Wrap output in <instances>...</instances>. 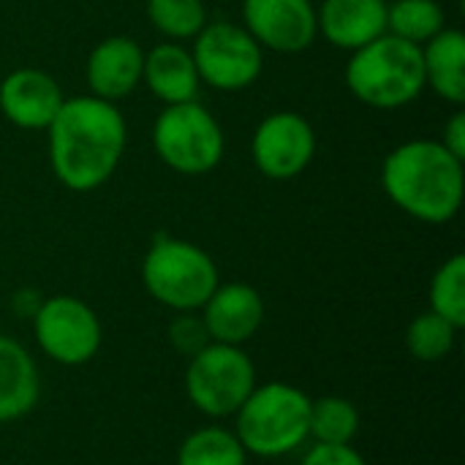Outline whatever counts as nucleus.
I'll return each instance as SVG.
<instances>
[{
	"label": "nucleus",
	"instance_id": "b1692460",
	"mask_svg": "<svg viewBox=\"0 0 465 465\" xmlns=\"http://www.w3.org/2000/svg\"><path fill=\"white\" fill-rule=\"evenodd\" d=\"M430 311L455 324L465 327V256H450L430 281Z\"/></svg>",
	"mask_w": 465,
	"mask_h": 465
},
{
	"label": "nucleus",
	"instance_id": "f03ea898",
	"mask_svg": "<svg viewBox=\"0 0 465 465\" xmlns=\"http://www.w3.org/2000/svg\"><path fill=\"white\" fill-rule=\"evenodd\" d=\"M381 188L409 218L428 226H444L463 207V161L436 139H411L387 153L381 163Z\"/></svg>",
	"mask_w": 465,
	"mask_h": 465
},
{
	"label": "nucleus",
	"instance_id": "aec40b11",
	"mask_svg": "<svg viewBox=\"0 0 465 465\" xmlns=\"http://www.w3.org/2000/svg\"><path fill=\"white\" fill-rule=\"evenodd\" d=\"M447 27V11L439 0H395L387 5V33L409 44H428Z\"/></svg>",
	"mask_w": 465,
	"mask_h": 465
},
{
	"label": "nucleus",
	"instance_id": "f8f14e48",
	"mask_svg": "<svg viewBox=\"0 0 465 465\" xmlns=\"http://www.w3.org/2000/svg\"><path fill=\"white\" fill-rule=\"evenodd\" d=\"M213 343L245 346L264 324L267 305L259 289L242 281L218 283L199 311Z\"/></svg>",
	"mask_w": 465,
	"mask_h": 465
},
{
	"label": "nucleus",
	"instance_id": "2eb2a0df",
	"mask_svg": "<svg viewBox=\"0 0 465 465\" xmlns=\"http://www.w3.org/2000/svg\"><path fill=\"white\" fill-rule=\"evenodd\" d=\"M387 0H322L316 8L319 35L354 52L387 33Z\"/></svg>",
	"mask_w": 465,
	"mask_h": 465
},
{
	"label": "nucleus",
	"instance_id": "f257e3e1",
	"mask_svg": "<svg viewBox=\"0 0 465 465\" xmlns=\"http://www.w3.org/2000/svg\"><path fill=\"white\" fill-rule=\"evenodd\" d=\"M46 134L52 174L74 193L109 183L128 144L123 112L95 95L65 98Z\"/></svg>",
	"mask_w": 465,
	"mask_h": 465
},
{
	"label": "nucleus",
	"instance_id": "423d86ee",
	"mask_svg": "<svg viewBox=\"0 0 465 465\" xmlns=\"http://www.w3.org/2000/svg\"><path fill=\"white\" fill-rule=\"evenodd\" d=\"M153 150L177 174L199 177L218 169L226 153L221 123L199 101L163 106L153 123Z\"/></svg>",
	"mask_w": 465,
	"mask_h": 465
},
{
	"label": "nucleus",
	"instance_id": "cd10ccee",
	"mask_svg": "<svg viewBox=\"0 0 465 465\" xmlns=\"http://www.w3.org/2000/svg\"><path fill=\"white\" fill-rule=\"evenodd\" d=\"M38 305H41L38 292L22 289V292H16V294H14V311H16L22 319H33V313L38 311Z\"/></svg>",
	"mask_w": 465,
	"mask_h": 465
},
{
	"label": "nucleus",
	"instance_id": "ddd939ff",
	"mask_svg": "<svg viewBox=\"0 0 465 465\" xmlns=\"http://www.w3.org/2000/svg\"><path fill=\"white\" fill-rule=\"evenodd\" d=\"M63 101L57 79L41 68L22 65L0 82V112L11 125L25 131H46Z\"/></svg>",
	"mask_w": 465,
	"mask_h": 465
},
{
	"label": "nucleus",
	"instance_id": "39448f33",
	"mask_svg": "<svg viewBox=\"0 0 465 465\" xmlns=\"http://www.w3.org/2000/svg\"><path fill=\"white\" fill-rule=\"evenodd\" d=\"M142 283L147 294L174 313L202 311L221 283L213 256L196 242L158 234L142 259Z\"/></svg>",
	"mask_w": 465,
	"mask_h": 465
},
{
	"label": "nucleus",
	"instance_id": "412c9836",
	"mask_svg": "<svg viewBox=\"0 0 465 465\" xmlns=\"http://www.w3.org/2000/svg\"><path fill=\"white\" fill-rule=\"evenodd\" d=\"M360 433V411L349 398L324 395L311 403V439L316 444H351Z\"/></svg>",
	"mask_w": 465,
	"mask_h": 465
},
{
	"label": "nucleus",
	"instance_id": "4468645a",
	"mask_svg": "<svg viewBox=\"0 0 465 465\" xmlns=\"http://www.w3.org/2000/svg\"><path fill=\"white\" fill-rule=\"evenodd\" d=\"M142 71L144 49L131 35H109L98 41L84 65L90 95L109 104L128 98L142 84Z\"/></svg>",
	"mask_w": 465,
	"mask_h": 465
},
{
	"label": "nucleus",
	"instance_id": "1a4fd4ad",
	"mask_svg": "<svg viewBox=\"0 0 465 465\" xmlns=\"http://www.w3.org/2000/svg\"><path fill=\"white\" fill-rule=\"evenodd\" d=\"M33 335L38 349L63 368H79L95 360L104 343L98 313L74 294L41 300L33 313Z\"/></svg>",
	"mask_w": 465,
	"mask_h": 465
},
{
	"label": "nucleus",
	"instance_id": "4be33fe9",
	"mask_svg": "<svg viewBox=\"0 0 465 465\" xmlns=\"http://www.w3.org/2000/svg\"><path fill=\"white\" fill-rule=\"evenodd\" d=\"M147 19L166 41H193L210 22L204 0H147Z\"/></svg>",
	"mask_w": 465,
	"mask_h": 465
},
{
	"label": "nucleus",
	"instance_id": "9b49d317",
	"mask_svg": "<svg viewBox=\"0 0 465 465\" xmlns=\"http://www.w3.org/2000/svg\"><path fill=\"white\" fill-rule=\"evenodd\" d=\"M242 27L278 54H300L319 38L313 0H242Z\"/></svg>",
	"mask_w": 465,
	"mask_h": 465
},
{
	"label": "nucleus",
	"instance_id": "5701e85b",
	"mask_svg": "<svg viewBox=\"0 0 465 465\" xmlns=\"http://www.w3.org/2000/svg\"><path fill=\"white\" fill-rule=\"evenodd\" d=\"M458 327L441 319L433 311H425L414 316V322L406 330V349L420 362H441L450 357L458 341Z\"/></svg>",
	"mask_w": 465,
	"mask_h": 465
},
{
	"label": "nucleus",
	"instance_id": "6ab92c4d",
	"mask_svg": "<svg viewBox=\"0 0 465 465\" xmlns=\"http://www.w3.org/2000/svg\"><path fill=\"white\" fill-rule=\"evenodd\" d=\"M248 452L234 436L221 425H204L185 436L177 450V465H248Z\"/></svg>",
	"mask_w": 465,
	"mask_h": 465
},
{
	"label": "nucleus",
	"instance_id": "6e6552de",
	"mask_svg": "<svg viewBox=\"0 0 465 465\" xmlns=\"http://www.w3.org/2000/svg\"><path fill=\"white\" fill-rule=\"evenodd\" d=\"M202 84L221 93L248 90L264 68V49L237 22H207L191 46Z\"/></svg>",
	"mask_w": 465,
	"mask_h": 465
},
{
	"label": "nucleus",
	"instance_id": "dca6fc26",
	"mask_svg": "<svg viewBox=\"0 0 465 465\" xmlns=\"http://www.w3.org/2000/svg\"><path fill=\"white\" fill-rule=\"evenodd\" d=\"M142 84L163 104H185L196 101L202 79L193 63L191 49L174 41H163L144 52V71H142Z\"/></svg>",
	"mask_w": 465,
	"mask_h": 465
},
{
	"label": "nucleus",
	"instance_id": "7ed1b4c3",
	"mask_svg": "<svg viewBox=\"0 0 465 465\" xmlns=\"http://www.w3.org/2000/svg\"><path fill=\"white\" fill-rule=\"evenodd\" d=\"M311 398L286 381L256 384L234 414V436L248 455L278 460L311 439Z\"/></svg>",
	"mask_w": 465,
	"mask_h": 465
},
{
	"label": "nucleus",
	"instance_id": "bb28decb",
	"mask_svg": "<svg viewBox=\"0 0 465 465\" xmlns=\"http://www.w3.org/2000/svg\"><path fill=\"white\" fill-rule=\"evenodd\" d=\"M455 158H460L465 161V112L463 109H458L450 120H447V125H444V136L439 139Z\"/></svg>",
	"mask_w": 465,
	"mask_h": 465
},
{
	"label": "nucleus",
	"instance_id": "a878e982",
	"mask_svg": "<svg viewBox=\"0 0 465 465\" xmlns=\"http://www.w3.org/2000/svg\"><path fill=\"white\" fill-rule=\"evenodd\" d=\"M300 465H368L351 444H316L302 455Z\"/></svg>",
	"mask_w": 465,
	"mask_h": 465
},
{
	"label": "nucleus",
	"instance_id": "a211bd4d",
	"mask_svg": "<svg viewBox=\"0 0 465 465\" xmlns=\"http://www.w3.org/2000/svg\"><path fill=\"white\" fill-rule=\"evenodd\" d=\"M425 87H430L447 104L465 101V35L455 27H444L428 44H422Z\"/></svg>",
	"mask_w": 465,
	"mask_h": 465
},
{
	"label": "nucleus",
	"instance_id": "20e7f679",
	"mask_svg": "<svg viewBox=\"0 0 465 465\" xmlns=\"http://www.w3.org/2000/svg\"><path fill=\"white\" fill-rule=\"evenodd\" d=\"M343 76L349 93L371 109L409 106L425 90L422 46L384 33L351 52Z\"/></svg>",
	"mask_w": 465,
	"mask_h": 465
},
{
	"label": "nucleus",
	"instance_id": "9d476101",
	"mask_svg": "<svg viewBox=\"0 0 465 465\" xmlns=\"http://www.w3.org/2000/svg\"><path fill=\"white\" fill-rule=\"evenodd\" d=\"M316 155V131L308 117L278 109L270 112L253 131L251 158L253 166L275 183L300 177Z\"/></svg>",
	"mask_w": 465,
	"mask_h": 465
},
{
	"label": "nucleus",
	"instance_id": "f3484780",
	"mask_svg": "<svg viewBox=\"0 0 465 465\" xmlns=\"http://www.w3.org/2000/svg\"><path fill=\"white\" fill-rule=\"evenodd\" d=\"M41 398V373L33 354L0 332V425L27 417Z\"/></svg>",
	"mask_w": 465,
	"mask_h": 465
},
{
	"label": "nucleus",
	"instance_id": "0eeeda50",
	"mask_svg": "<svg viewBox=\"0 0 465 465\" xmlns=\"http://www.w3.org/2000/svg\"><path fill=\"white\" fill-rule=\"evenodd\" d=\"M185 395L191 406L210 417L226 420L256 390V365L242 346L207 343L199 354L188 360L185 368Z\"/></svg>",
	"mask_w": 465,
	"mask_h": 465
},
{
	"label": "nucleus",
	"instance_id": "393cba45",
	"mask_svg": "<svg viewBox=\"0 0 465 465\" xmlns=\"http://www.w3.org/2000/svg\"><path fill=\"white\" fill-rule=\"evenodd\" d=\"M169 343H172V349H174L180 357H185V360H191V357L199 354L207 343H213L210 335H207V327H204V322H202V316H199V311L177 313V316L172 319V324H169Z\"/></svg>",
	"mask_w": 465,
	"mask_h": 465
}]
</instances>
